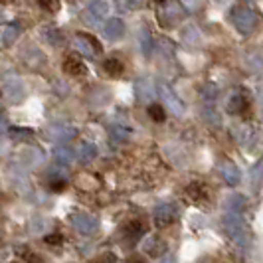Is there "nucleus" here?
<instances>
[{"label": "nucleus", "mask_w": 263, "mask_h": 263, "mask_svg": "<svg viewBox=\"0 0 263 263\" xmlns=\"http://www.w3.org/2000/svg\"><path fill=\"white\" fill-rule=\"evenodd\" d=\"M186 192H188V196L192 198V200H200V198L206 196V190L198 184V182H194V184L188 186V190H186Z\"/></svg>", "instance_id": "19"}, {"label": "nucleus", "mask_w": 263, "mask_h": 263, "mask_svg": "<svg viewBox=\"0 0 263 263\" xmlns=\"http://www.w3.org/2000/svg\"><path fill=\"white\" fill-rule=\"evenodd\" d=\"M145 250L148 251L153 257H157V255H160L166 248H164V243H162L160 239H148V241H146V246H145Z\"/></svg>", "instance_id": "15"}, {"label": "nucleus", "mask_w": 263, "mask_h": 263, "mask_svg": "<svg viewBox=\"0 0 263 263\" xmlns=\"http://www.w3.org/2000/svg\"><path fill=\"white\" fill-rule=\"evenodd\" d=\"M176 206L172 204H158L155 208V222L158 228H164V226H171L176 220Z\"/></svg>", "instance_id": "4"}, {"label": "nucleus", "mask_w": 263, "mask_h": 263, "mask_svg": "<svg viewBox=\"0 0 263 263\" xmlns=\"http://www.w3.org/2000/svg\"><path fill=\"white\" fill-rule=\"evenodd\" d=\"M53 157H55V162H58V164L67 166V164H71V162H73V151H71V148H67V146H60V148H55Z\"/></svg>", "instance_id": "11"}, {"label": "nucleus", "mask_w": 263, "mask_h": 263, "mask_svg": "<svg viewBox=\"0 0 263 263\" xmlns=\"http://www.w3.org/2000/svg\"><path fill=\"white\" fill-rule=\"evenodd\" d=\"M148 117L153 119V121H157V123H162V121L166 119L162 105H158V103H153V105H148Z\"/></svg>", "instance_id": "17"}, {"label": "nucleus", "mask_w": 263, "mask_h": 263, "mask_svg": "<svg viewBox=\"0 0 263 263\" xmlns=\"http://www.w3.org/2000/svg\"><path fill=\"white\" fill-rule=\"evenodd\" d=\"M105 14H107V4L101 2V0H97V2H91V6L85 10V18H87L89 24H97L101 18H105Z\"/></svg>", "instance_id": "7"}, {"label": "nucleus", "mask_w": 263, "mask_h": 263, "mask_svg": "<svg viewBox=\"0 0 263 263\" xmlns=\"http://www.w3.org/2000/svg\"><path fill=\"white\" fill-rule=\"evenodd\" d=\"M46 243L60 246V243H62V236H58V234H53V236H46Z\"/></svg>", "instance_id": "23"}, {"label": "nucleus", "mask_w": 263, "mask_h": 263, "mask_svg": "<svg viewBox=\"0 0 263 263\" xmlns=\"http://www.w3.org/2000/svg\"><path fill=\"white\" fill-rule=\"evenodd\" d=\"M123 230H125L127 239H131L133 243H135L137 239H141V236L145 234V224H143V222H139V220H133V222H129Z\"/></svg>", "instance_id": "8"}, {"label": "nucleus", "mask_w": 263, "mask_h": 263, "mask_svg": "<svg viewBox=\"0 0 263 263\" xmlns=\"http://www.w3.org/2000/svg\"><path fill=\"white\" fill-rule=\"evenodd\" d=\"M234 22H236V26L243 32V34H248L251 32L255 24H257V16L251 12L250 8H237L236 12H234Z\"/></svg>", "instance_id": "3"}, {"label": "nucleus", "mask_w": 263, "mask_h": 263, "mask_svg": "<svg viewBox=\"0 0 263 263\" xmlns=\"http://www.w3.org/2000/svg\"><path fill=\"white\" fill-rule=\"evenodd\" d=\"M64 71L69 73V76H73V78H81V76L87 73V67H85L83 60L79 55L69 53V55H66V60H64Z\"/></svg>", "instance_id": "5"}, {"label": "nucleus", "mask_w": 263, "mask_h": 263, "mask_svg": "<svg viewBox=\"0 0 263 263\" xmlns=\"http://www.w3.org/2000/svg\"><path fill=\"white\" fill-rule=\"evenodd\" d=\"M40 8L48 10V12H55L58 10V2L55 0H38Z\"/></svg>", "instance_id": "20"}, {"label": "nucleus", "mask_w": 263, "mask_h": 263, "mask_svg": "<svg viewBox=\"0 0 263 263\" xmlns=\"http://www.w3.org/2000/svg\"><path fill=\"white\" fill-rule=\"evenodd\" d=\"M160 263H176V257H174V255H166Z\"/></svg>", "instance_id": "25"}, {"label": "nucleus", "mask_w": 263, "mask_h": 263, "mask_svg": "<svg viewBox=\"0 0 263 263\" xmlns=\"http://www.w3.org/2000/svg\"><path fill=\"white\" fill-rule=\"evenodd\" d=\"M73 137H76V129L73 127H58L55 135H53V139H60V141H69Z\"/></svg>", "instance_id": "18"}, {"label": "nucleus", "mask_w": 263, "mask_h": 263, "mask_svg": "<svg viewBox=\"0 0 263 263\" xmlns=\"http://www.w3.org/2000/svg\"><path fill=\"white\" fill-rule=\"evenodd\" d=\"M243 206H246V198L241 196V194L230 196V198H228V202H226V208H228V212H234V214H241Z\"/></svg>", "instance_id": "13"}, {"label": "nucleus", "mask_w": 263, "mask_h": 263, "mask_svg": "<svg viewBox=\"0 0 263 263\" xmlns=\"http://www.w3.org/2000/svg\"><path fill=\"white\" fill-rule=\"evenodd\" d=\"M103 67H105V71L111 78H121L123 71H125V64L121 60H117V58H109L105 64H103Z\"/></svg>", "instance_id": "10"}, {"label": "nucleus", "mask_w": 263, "mask_h": 263, "mask_svg": "<svg viewBox=\"0 0 263 263\" xmlns=\"http://www.w3.org/2000/svg\"><path fill=\"white\" fill-rule=\"evenodd\" d=\"M105 32L109 38H119L121 34H123V22L117 20V18H113V20H109V24L105 26Z\"/></svg>", "instance_id": "14"}, {"label": "nucleus", "mask_w": 263, "mask_h": 263, "mask_svg": "<svg viewBox=\"0 0 263 263\" xmlns=\"http://www.w3.org/2000/svg\"><path fill=\"white\" fill-rule=\"evenodd\" d=\"M230 113H236V115H243V117H248V113H250V99L246 97V95H241V93H237L234 95L232 99H230Z\"/></svg>", "instance_id": "6"}, {"label": "nucleus", "mask_w": 263, "mask_h": 263, "mask_svg": "<svg viewBox=\"0 0 263 263\" xmlns=\"http://www.w3.org/2000/svg\"><path fill=\"white\" fill-rule=\"evenodd\" d=\"M222 174H224L226 182H228L230 186L239 184V180H241V172H239V168H237L236 164H232V162L224 164V168H222Z\"/></svg>", "instance_id": "9"}, {"label": "nucleus", "mask_w": 263, "mask_h": 263, "mask_svg": "<svg viewBox=\"0 0 263 263\" xmlns=\"http://www.w3.org/2000/svg\"><path fill=\"white\" fill-rule=\"evenodd\" d=\"M2 2H6V0H2Z\"/></svg>", "instance_id": "26"}, {"label": "nucleus", "mask_w": 263, "mask_h": 263, "mask_svg": "<svg viewBox=\"0 0 263 263\" xmlns=\"http://www.w3.org/2000/svg\"><path fill=\"white\" fill-rule=\"evenodd\" d=\"M42 259H40L38 255H34V253H28V263H40Z\"/></svg>", "instance_id": "24"}, {"label": "nucleus", "mask_w": 263, "mask_h": 263, "mask_svg": "<svg viewBox=\"0 0 263 263\" xmlns=\"http://www.w3.org/2000/svg\"><path fill=\"white\" fill-rule=\"evenodd\" d=\"M224 230H226V234L232 237L236 243L246 246V230H243V222H241L239 214H234V212H228V214H226Z\"/></svg>", "instance_id": "1"}, {"label": "nucleus", "mask_w": 263, "mask_h": 263, "mask_svg": "<svg viewBox=\"0 0 263 263\" xmlns=\"http://www.w3.org/2000/svg\"><path fill=\"white\" fill-rule=\"evenodd\" d=\"M111 133H113V139H117V141H125V139H127V135H129L127 129H123V127H115Z\"/></svg>", "instance_id": "21"}, {"label": "nucleus", "mask_w": 263, "mask_h": 263, "mask_svg": "<svg viewBox=\"0 0 263 263\" xmlns=\"http://www.w3.org/2000/svg\"><path fill=\"white\" fill-rule=\"evenodd\" d=\"M261 180H263V162H259V164H255V168L251 171V188L257 190V188L261 186Z\"/></svg>", "instance_id": "16"}, {"label": "nucleus", "mask_w": 263, "mask_h": 263, "mask_svg": "<svg viewBox=\"0 0 263 263\" xmlns=\"http://www.w3.org/2000/svg\"><path fill=\"white\" fill-rule=\"evenodd\" d=\"M95 155H97V148H95V145H91V143H83V145L79 146L78 151V157L81 162H91L93 158H95Z\"/></svg>", "instance_id": "12"}, {"label": "nucleus", "mask_w": 263, "mask_h": 263, "mask_svg": "<svg viewBox=\"0 0 263 263\" xmlns=\"http://www.w3.org/2000/svg\"><path fill=\"white\" fill-rule=\"evenodd\" d=\"M50 188H52L53 192H62V190L66 188V180H62V178H55V180H52Z\"/></svg>", "instance_id": "22"}, {"label": "nucleus", "mask_w": 263, "mask_h": 263, "mask_svg": "<svg viewBox=\"0 0 263 263\" xmlns=\"http://www.w3.org/2000/svg\"><path fill=\"white\" fill-rule=\"evenodd\" d=\"M71 224L76 226V230H78L79 234H83V236H93L99 230L97 220L93 216H89V214H81V212L71 216Z\"/></svg>", "instance_id": "2"}]
</instances>
